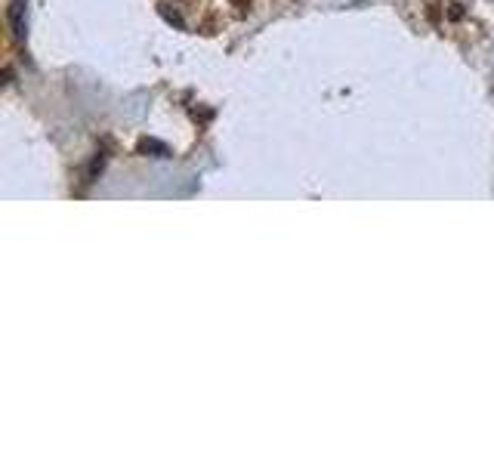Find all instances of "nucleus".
<instances>
[{
	"label": "nucleus",
	"instance_id": "f257e3e1",
	"mask_svg": "<svg viewBox=\"0 0 494 463\" xmlns=\"http://www.w3.org/2000/svg\"><path fill=\"white\" fill-rule=\"evenodd\" d=\"M6 19H10L13 37H15V41H22V37H25V28H28V0H10Z\"/></svg>",
	"mask_w": 494,
	"mask_h": 463
}]
</instances>
